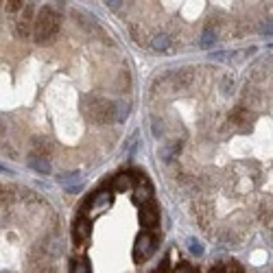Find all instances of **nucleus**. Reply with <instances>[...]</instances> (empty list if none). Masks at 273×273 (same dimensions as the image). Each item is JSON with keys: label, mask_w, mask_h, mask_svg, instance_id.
Instances as JSON below:
<instances>
[{"label": "nucleus", "mask_w": 273, "mask_h": 273, "mask_svg": "<svg viewBox=\"0 0 273 273\" xmlns=\"http://www.w3.org/2000/svg\"><path fill=\"white\" fill-rule=\"evenodd\" d=\"M61 18L59 13L53 9V7H42V9L35 13V24H33V40L37 44L46 46L55 40V35L59 31Z\"/></svg>", "instance_id": "nucleus-1"}, {"label": "nucleus", "mask_w": 273, "mask_h": 273, "mask_svg": "<svg viewBox=\"0 0 273 273\" xmlns=\"http://www.w3.org/2000/svg\"><path fill=\"white\" fill-rule=\"evenodd\" d=\"M114 105L107 99H101V96H88L86 103H83V114H86L90 121L105 125L114 121Z\"/></svg>", "instance_id": "nucleus-2"}, {"label": "nucleus", "mask_w": 273, "mask_h": 273, "mask_svg": "<svg viewBox=\"0 0 273 273\" xmlns=\"http://www.w3.org/2000/svg\"><path fill=\"white\" fill-rule=\"evenodd\" d=\"M31 16H33L31 5L22 7V9L18 11V18L13 20V24H16V33H18V37H29V33H33L35 18H31Z\"/></svg>", "instance_id": "nucleus-3"}, {"label": "nucleus", "mask_w": 273, "mask_h": 273, "mask_svg": "<svg viewBox=\"0 0 273 273\" xmlns=\"http://www.w3.org/2000/svg\"><path fill=\"white\" fill-rule=\"evenodd\" d=\"M153 251H155V239H153L151 234H140L136 239V245H134V260L142 262L153 254Z\"/></svg>", "instance_id": "nucleus-4"}, {"label": "nucleus", "mask_w": 273, "mask_h": 273, "mask_svg": "<svg viewBox=\"0 0 273 273\" xmlns=\"http://www.w3.org/2000/svg\"><path fill=\"white\" fill-rule=\"evenodd\" d=\"M140 221H142V225L144 227H158V223H160V210L158 206H153V204H144L142 210H140Z\"/></svg>", "instance_id": "nucleus-5"}, {"label": "nucleus", "mask_w": 273, "mask_h": 273, "mask_svg": "<svg viewBox=\"0 0 273 273\" xmlns=\"http://www.w3.org/2000/svg\"><path fill=\"white\" fill-rule=\"evenodd\" d=\"M57 181L64 186L66 192H74V190H81L83 186V177L79 173H66V175H59Z\"/></svg>", "instance_id": "nucleus-6"}, {"label": "nucleus", "mask_w": 273, "mask_h": 273, "mask_svg": "<svg viewBox=\"0 0 273 273\" xmlns=\"http://www.w3.org/2000/svg\"><path fill=\"white\" fill-rule=\"evenodd\" d=\"M153 197V190H151V184L146 179H142L140 184L136 186V190H134V201L140 206H144V204H149Z\"/></svg>", "instance_id": "nucleus-7"}, {"label": "nucleus", "mask_w": 273, "mask_h": 273, "mask_svg": "<svg viewBox=\"0 0 273 273\" xmlns=\"http://www.w3.org/2000/svg\"><path fill=\"white\" fill-rule=\"evenodd\" d=\"M29 166L35 173H42V175L51 173V162H48L44 155H37V153H33V155L29 158Z\"/></svg>", "instance_id": "nucleus-8"}, {"label": "nucleus", "mask_w": 273, "mask_h": 273, "mask_svg": "<svg viewBox=\"0 0 273 273\" xmlns=\"http://www.w3.org/2000/svg\"><path fill=\"white\" fill-rule=\"evenodd\" d=\"M90 232H92V229H90V221L88 219H79L74 223V229H72V236H74V241L76 243H83L90 236Z\"/></svg>", "instance_id": "nucleus-9"}, {"label": "nucleus", "mask_w": 273, "mask_h": 273, "mask_svg": "<svg viewBox=\"0 0 273 273\" xmlns=\"http://www.w3.org/2000/svg\"><path fill=\"white\" fill-rule=\"evenodd\" d=\"M109 206H111V192L96 194V197L92 199V214H99V212H103V210L109 208Z\"/></svg>", "instance_id": "nucleus-10"}, {"label": "nucleus", "mask_w": 273, "mask_h": 273, "mask_svg": "<svg viewBox=\"0 0 273 273\" xmlns=\"http://www.w3.org/2000/svg\"><path fill=\"white\" fill-rule=\"evenodd\" d=\"M114 190L116 192H127V190H131V186H134V179H131V175H127V173H121L118 177L114 179Z\"/></svg>", "instance_id": "nucleus-11"}, {"label": "nucleus", "mask_w": 273, "mask_h": 273, "mask_svg": "<svg viewBox=\"0 0 273 273\" xmlns=\"http://www.w3.org/2000/svg\"><path fill=\"white\" fill-rule=\"evenodd\" d=\"M151 48L153 51H158V53H166L171 48V37L166 33H160V35H155L153 37V42H151Z\"/></svg>", "instance_id": "nucleus-12"}, {"label": "nucleus", "mask_w": 273, "mask_h": 273, "mask_svg": "<svg viewBox=\"0 0 273 273\" xmlns=\"http://www.w3.org/2000/svg\"><path fill=\"white\" fill-rule=\"evenodd\" d=\"M129 111H131V105H129L127 101H118V103L114 105V123H123V121H127Z\"/></svg>", "instance_id": "nucleus-13"}, {"label": "nucleus", "mask_w": 273, "mask_h": 273, "mask_svg": "<svg viewBox=\"0 0 273 273\" xmlns=\"http://www.w3.org/2000/svg\"><path fill=\"white\" fill-rule=\"evenodd\" d=\"M214 42H216V33H214V31H210V29H206L204 35H201V42H199V44L204 46V48H210V46L214 44Z\"/></svg>", "instance_id": "nucleus-14"}, {"label": "nucleus", "mask_w": 273, "mask_h": 273, "mask_svg": "<svg viewBox=\"0 0 273 273\" xmlns=\"http://www.w3.org/2000/svg\"><path fill=\"white\" fill-rule=\"evenodd\" d=\"M188 249H190V254H194V256H204V245L197 239H188Z\"/></svg>", "instance_id": "nucleus-15"}, {"label": "nucleus", "mask_w": 273, "mask_h": 273, "mask_svg": "<svg viewBox=\"0 0 273 273\" xmlns=\"http://www.w3.org/2000/svg\"><path fill=\"white\" fill-rule=\"evenodd\" d=\"M260 33L262 35H273V20H267V22L260 24Z\"/></svg>", "instance_id": "nucleus-16"}, {"label": "nucleus", "mask_w": 273, "mask_h": 273, "mask_svg": "<svg viewBox=\"0 0 273 273\" xmlns=\"http://www.w3.org/2000/svg\"><path fill=\"white\" fill-rule=\"evenodd\" d=\"M72 273H90V269H88L86 262H74L72 264Z\"/></svg>", "instance_id": "nucleus-17"}, {"label": "nucleus", "mask_w": 273, "mask_h": 273, "mask_svg": "<svg viewBox=\"0 0 273 273\" xmlns=\"http://www.w3.org/2000/svg\"><path fill=\"white\" fill-rule=\"evenodd\" d=\"M175 273H197V269L194 267H190V264H181V267L175 271Z\"/></svg>", "instance_id": "nucleus-18"}, {"label": "nucleus", "mask_w": 273, "mask_h": 273, "mask_svg": "<svg viewBox=\"0 0 273 273\" xmlns=\"http://www.w3.org/2000/svg\"><path fill=\"white\" fill-rule=\"evenodd\" d=\"M105 5H107L109 9H118V7L123 5V0H105Z\"/></svg>", "instance_id": "nucleus-19"}, {"label": "nucleus", "mask_w": 273, "mask_h": 273, "mask_svg": "<svg viewBox=\"0 0 273 273\" xmlns=\"http://www.w3.org/2000/svg\"><path fill=\"white\" fill-rule=\"evenodd\" d=\"M212 59L223 61V59H227V55H225V53H212Z\"/></svg>", "instance_id": "nucleus-20"}]
</instances>
